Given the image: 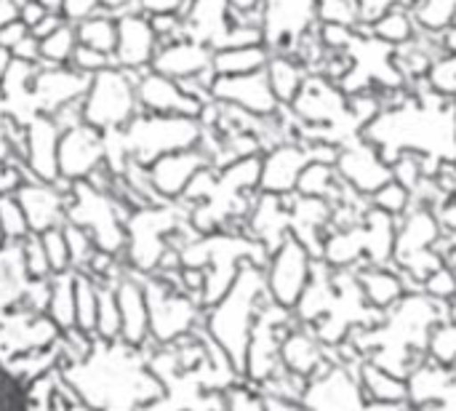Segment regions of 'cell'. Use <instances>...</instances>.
<instances>
[{"instance_id": "1", "label": "cell", "mask_w": 456, "mask_h": 411, "mask_svg": "<svg viewBox=\"0 0 456 411\" xmlns=\"http://www.w3.org/2000/svg\"><path fill=\"white\" fill-rule=\"evenodd\" d=\"M144 302H147V316L152 318V332L160 340H171L190 321V310H187V305L179 297L171 300L168 294H163L158 289H150Z\"/></svg>"}, {"instance_id": "2", "label": "cell", "mask_w": 456, "mask_h": 411, "mask_svg": "<svg viewBox=\"0 0 456 411\" xmlns=\"http://www.w3.org/2000/svg\"><path fill=\"white\" fill-rule=\"evenodd\" d=\"M118 313H120V329L128 337V342H142L147 332V302H144V294L134 284L120 286Z\"/></svg>"}, {"instance_id": "3", "label": "cell", "mask_w": 456, "mask_h": 411, "mask_svg": "<svg viewBox=\"0 0 456 411\" xmlns=\"http://www.w3.org/2000/svg\"><path fill=\"white\" fill-rule=\"evenodd\" d=\"M51 318L56 326L75 324V281H59L51 292Z\"/></svg>"}, {"instance_id": "4", "label": "cell", "mask_w": 456, "mask_h": 411, "mask_svg": "<svg viewBox=\"0 0 456 411\" xmlns=\"http://www.w3.org/2000/svg\"><path fill=\"white\" fill-rule=\"evenodd\" d=\"M96 308H99V294L88 281H75V324L83 329L96 326Z\"/></svg>"}, {"instance_id": "5", "label": "cell", "mask_w": 456, "mask_h": 411, "mask_svg": "<svg viewBox=\"0 0 456 411\" xmlns=\"http://www.w3.org/2000/svg\"><path fill=\"white\" fill-rule=\"evenodd\" d=\"M0 411H27V401L19 388V380L3 364V358H0Z\"/></svg>"}, {"instance_id": "6", "label": "cell", "mask_w": 456, "mask_h": 411, "mask_svg": "<svg viewBox=\"0 0 456 411\" xmlns=\"http://www.w3.org/2000/svg\"><path fill=\"white\" fill-rule=\"evenodd\" d=\"M96 329L102 337H115L120 332V313H118V297L112 294H99V308H96Z\"/></svg>"}, {"instance_id": "7", "label": "cell", "mask_w": 456, "mask_h": 411, "mask_svg": "<svg viewBox=\"0 0 456 411\" xmlns=\"http://www.w3.org/2000/svg\"><path fill=\"white\" fill-rule=\"evenodd\" d=\"M40 246H43V254H45L51 270H61V267L67 265V259H69V246H67V238H64V235L48 233V235H43Z\"/></svg>"}, {"instance_id": "8", "label": "cell", "mask_w": 456, "mask_h": 411, "mask_svg": "<svg viewBox=\"0 0 456 411\" xmlns=\"http://www.w3.org/2000/svg\"><path fill=\"white\" fill-rule=\"evenodd\" d=\"M24 262H27V270H29L32 275H43L45 270H51V267H48V259H45V254H43V246H40V243L29 246V254L24 257Z\"/></svg>"}]
</instances>
